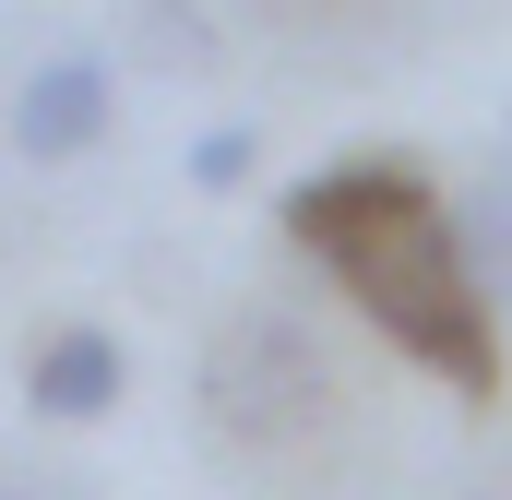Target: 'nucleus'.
Returning <instances> with one entry per match:
<instances>
[{
    "label": "nucleus",
    "mask_w": 512,
    "mask_h": 500,
    "mask_svg": "<svg viewBox=\"0 0 512 500\" xmlns=\"http://www.w3.org/2000/svg\"><path fill=\"white\" fill-rule=\"evenodd\" d=\"M286 239L310 250V262L358 298V322H382V346H405L417 370L465 381V393L501 381L489 298H477V274H465V227H453V203H441L417 167L346 155V167L298 179V191H286Z\"/></svg>",
    "instance_id": "f257e3e1"
},
{
    "label": "nucleus",
    "mask_w": 512,
    "mask_h": 500,
    "mask_svg": "<svg viewBox=\"0 0 512 500\" xmlns=\"http://www.w3.org/2000/svg\"><path fill=\"white\" fill-rule=\"evenodd\" d=\"M108 108H120L108 60H96V48H60V60H36L24 96H12V155H24V167H72V155L108 143Z\"/></svg>",
    "instance_id": "f03ea898"
},
{
    "label": "nucleus",
    "mask_w": 512,
    "mask_h": 500,
    "mask_svg": "<svg viewBox=\"0 0 512 500\" xmlns=\"http://www.w3.org/2000/svg\"><path fill=\"white\" fill-rule=\"evenodd\" d=\"M120 393H131V346L108 322H60V334L24 358V405H36L48 429H96Z\"/></svg>",
    "instance_id": "7ed1b4c3"
},
{
    "label": "nucleus",
    "mask_w": 512,
    "mask_h": 500,
    "mask_svg": "<svg viewBox=\"0 0 512 500\" xmlns=\"http://www.w3.org/2000/svg\"><path fill=\"white\" fill-rule=\"evenodd\" d=\"M453 227H465V274H477V298H489V310H512V179H489Z\"/></svg>",
    "instance_id": "20e7f679"
},
{
    "label": "nucleus",
    "mask_w": 512,
    "mask_h": 500,
    "mask_svg": "<svg viewBox=\"0 0 512 500\" xmlns=\"http://www.w3.org/2000/svg\"><path fill=\"white\" fill-rule=\"evenodd\" d=\"M251 155H262V143H251L239 120L203 131V143H191V191H239V179H251Z\"/></svg>",
    "instance_id": "39448f33"
}]
</instances>
